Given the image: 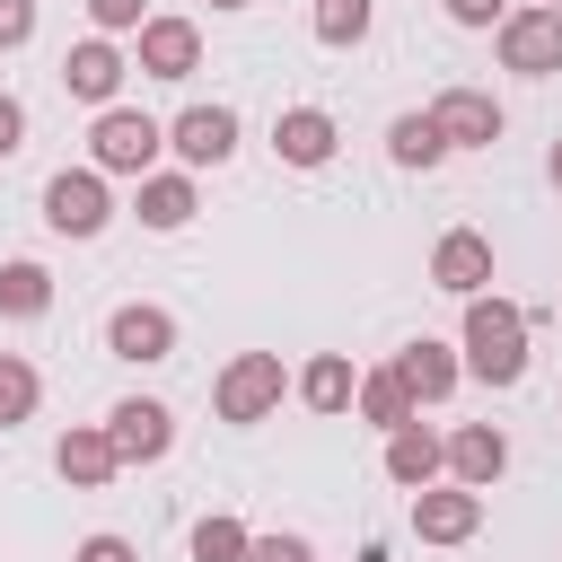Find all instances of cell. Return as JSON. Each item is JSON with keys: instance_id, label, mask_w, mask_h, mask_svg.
Here are the masks:
<instances>
[{"instance_id": "cell-24", "label": "cell", "mask_w": 562, "mask_h": 562, "mask_svg": "<svg viewBox=\"0 0 562 562\" xmlns=\"http://www.w3.org/2000/svg\"><path fill=\"white\" fill-rule=\"evenodd\" d=\"M307 26H316V44H334V53H342V44H369L378 9H369V0H316V9H307Z\"/></svg>"}, {"instance_id": "cell-10", "label": "cell", "mask_w": 562, "mask_h": 562, "mask_svg": "<svg viewBox=\"0 0 562 562\" xmlns=\"http://www.w3.org/2000/svg\"><path fill=\"white\" fill-rule=\"evenodd\" d=\"M167 149H176L184 167H220V158L237 149V114H228V105H184V114L167 123Z\"/></svg>"}, {"instance_id": "cell-16", "label": "cell", "mask_w": 562, "mask_h": 562, "mask_svg": "<svg viewBox=\"0 0 562 562\" xmlns=\"http://www.w3.org/2000/svg\"><path fill=\"white\" fill-rule=\"evenodd\" d=\"M334 140H342V132H334V114H325V105H290V114L272 123L281 167H325V158H334Z\"/></svg>"}, {"instance_id": "cell-2", "label": "cell", "mask_w": 562, "mask_h": 562, "mask_svg": "<svg viewBox=\"0 0 562 562\" xmlns=\"http://www.w3.org/2000/svg\"><path fill=\"white\" fill-rule=\"evenodd\" d=\"M167 149V123H149L140 105H97V132H88V167L105 176H149Z\"/></svg>"}, {"instance_id": "cell-22", "label": "cell", "mask_w": 562, "mask_h": 562, "mask_svg": "<svg viewBox=\"0 0 562 562\" xmlns=\"http://www.w3.org/2000/svg\"><path fill=\"white\" fill-rule=\"evenodd\" d=\"M386 158H395V167H439V158H448L439 114H430V105H422V114H395V123H386Z\"/></svg>"}, {"instance_id": "cell-20", "label": "cell", "mask_w": 562, "mask_h": 562, "mask_svg": "<svg viewBox=\"0 0 562 562\" xmlns=\"http://www.w3.org/2000/svg\"><path fill=\"white\" fill-rule=\"evenodd\" d=\"M351 395H360V369H351L342 351H316V360L299 369V404H307V413H351Z\"/></svg>"}, {"instance_id": "cell-6", "label": "cell", "mask_w": 562, "mask_h": 562, "mask_svg": "<svg viewBox=\"0 0 562 562\" xmlns=\"http://www.w3.org/2000/svg\"><path fill=\"white\" fill-rule=\"evenodd\" d=\"M483 527V492L474 483H422L413 492V536L422 544H465Z\"/></svg>"}, {"instance_id": "cell-33", "label": "cell", "mask_w": 562, "mask_h": 562, "mask_svg": "<svg viewBox=\"0 0 562 562\" xmlns=\"http://www.w3.org/2000/svg\"><path fill=\"white\" fill-rule=\"evenodd\" d=\"M544 167H553V193H562V140H553V158H544Z\"/></svg>"}, {"instance_id": "cell-5", "label": "cell", "mask_w": 562, "mask_h": 562, "mask_svg": "<svg viewBox=\"0 0 562 562\" xmlns=\"http://www.w3.org/2000/svg\"><path fill=\"white\" fill-rule=\"evenodd\" d=\"M105 220H114L105 167H61V176L44 184V228H61V237H97Z\"/></svg>"}, {"instance_id": "cell-17", "label": "cell", "mask_w": 562, "mask_h": 562, "mask_svg": "<svg viewBox=\"0 0 562 562\" xmlns=\"http://www.w3.org/2000/svg\"><path fill=\"white\" fill-rule=\"evenodd\" d=\"M132 211H140V228H158V237H167V228H184V220L202 211V202H193V167H149Z\"/></svg>"}, {"instance_id": "cell-14", "label": "cell", "mask_w": 562, "mask_h": 562, "mask_svg": "<svg viewBox=\"0 0 562 562\" xmlns=\"http://www.w3.org/2000/svg\"><path fill=\"white\" fill-rule=\"evenodd\" d=\"M386 474H395L404 492L439 483V474H448V439H439V430H422V413H413V422H395V430H386Z\"/></svg>"}, {"instance_id": "cell-21", "label": "cell", "mask_w": 562, "mask_h": 562, "mask_svg": "<svg viewBox=\"0 0 562 562\" xmlns=\"http://www.w3.org/2000/svg\"><path fill=\"white\" fill-rule=\"evenodd\" d=\"M351 404H360V422H369V430H395V422H413V413H422L395 360H386V369H360V395H351Z\"/></svg>"}, {"instance_id": "cell-23", "label": "cell", "mask_w": 562, "mask_h": 562, "mask_svg": "<svg viewBox=\"0 0 562 562\" xmlns=\"http://www.w3.org/2000/svg\"><path fill=\"white\" fill-rule=\"evenodd\" d=\"M44 307H53V272H44V263H26V255H18V263H0V316H18V325H26V316H44Z\"/></svg>"}, {"instance_id": "cell-19", "label": "cell", "mask_w": 562, "mask_h": 562, "mask_svg": "<svg viewBox=\"0 0 562 562\" xmlns=\"http://www.w3.org/2000/svg\"><path fill=\"white\" fill-rule=\"evenodd\" d=\"M395 369H404L413 404H439V395L465 378V351H448V342H430V334H422V342H404V351H395Z\"/></svg>"}, {"instance_id": "cell-18", "label": "cell", "mask_w": 562, "mask_h": 562, "mask_svg": "<svg viewBox=\"0 0 562 562\" xmlns=\"http://www.w3.org/2000/svg\"><path fill=\"white\" fill-rule=\"evenodd\" d=\"M448 474H457V483H474V492H492V483L509 474V439H501L492 422H465V430L448 439Z\"/></svg>"}, {"instance_id": "cell-30", "label": "cell", "mask_w": 562, "mask_h": 562, "mask_svg": "<svg viewBox=\"0 0 562 562\" xmlns=\"http://www.w3.org/2000/svg\"><path fill=\"white\" fill-rule=\"evenodd\" d=\"M18 149H26V105L0 88V158H18Z\"/></svg>"}, {"instance_id": "cell-11", "label": "cell", "mask_w": 562, "mask_h": 562, "mask_svg": "<svg viewBox=\"0 0 562 562\" xmlns=\"http://www.w3.org/2000/svg\"><path fill=\"white\" fill-rule=\"evenodd\" d=\"M140 70L149 79H193L202 70V26L193 18H149L140 26Z\"/></svg>"}, {"instance_id": "cell-28", "label": "cell", "mask_w": 562, "mask_h": 562, "mask_svg": "<svg viewBox=\"0 0 562 562\" xmlns=\"http://www.w3.org/2000/svg\"><path fill=\"white\" fill-rule=\"evenodd\" d=\"M35 35V0H0V53H18Z\"/></svg>"}, {"instance_id": "cell-8", "label": "cell", "mask_w": 562, "mask_h": 562, "mask_svg": "<svg viewBox=\"0 0 562 562\" xmlns=\"http://www.w3.org/2000/svg\"><path fill=\"white\" fill-rule=\"evenodd\" d=\"M105 430H114L123 465H158V457L176 448V413H167L158 395H123V404L105 413Z\"/></svg>"}, {"instance_id": "cell-12", "label": "cell", "mask_w": 562, "mask_h": 562, "mask_svg": "<svg viewBox=\"0 0 562 562\" xmlns=\"http://www.w3.org/2000/svg\"><path fill=\"white\" fill-rule=\"evenodd\" d=\"M61 88H70L79 105H114V88H123V53H114V35L70 44V53H61Z\"/></svg>"}, {"instance_id": "cell-1", "label": "cell", "mask_w": 562, "mask_h": 562, "mask_svg": "<svg viewBox=\"0 0 562 562\" xmlns=\"http://www.w3.org/2000/svg\"><path fill=\"white\" fill-rule=\"evenodd\" d=\"M457 342H465V378H483V386H518V378H527V307H518V299L474 290Z\"/></svg>"}, {"instance_id": "cell-31", "label": "cell", "mask_w": 562, "mask_h": 562, "mask_svg": "<svg viewBox=\"0 0 562 562\" xmlns=\"http://www.w3.org/2000/svg\"><path fill=\"white\" fill-rule=\"evenodd\" d=\"M448 18H457V26H501L509 0H448Z\"/></svg>"}, {"instance_id": "cell-13", "label": "cell", "mask_w": 562, "mask_h": 562, "mask_svg": "<svg viewBox=\"0 0 562 562\" xmlns=\"http://www.w3.org/2000/svg\"><path fill=\"white\" fill-rule=\"evenodd\" d=\"M430 281L457 290V299H474V290L492 281V237H483V228H448V237L430 246Z\"/></svg>"}, {"instance_id": "cell-34", "label": "cell", "mask_w": 562, "mask_h": 562, "mask_svg": "<svg viewBox=\"0 0 562 562\" xmlns=\"http://www.w3.org/2000/svg\"><path fill=\"white\" fill-rule=\"evenodd\" d=\"M211 9H255V0H211Z\"/></svg>"}, {"instance_id": "cell-27", "label": "cell", "mask_w": 562, "mask_h": 562, "mask_svg": "<svg viewBox=\"0 0 562 562\" xmlns=\"http://www.w3.org/2000/svg\"><path fill=\"white\" fill-rule=\"evenodd\" d=\"M88 18H97V35H140V26H149L140 0H88Z\"/></svg>"}, {"instance_id": "cell-15", "label": "cell", "mask_w": 562, "mask_h": 562, "mask_svg": "<svg viewBox=\"0 0 562 562\" xmlns=\"http://www.w3.org/2000/svg\"><path fill=\"white\" fill-rule=\"evenodd\" d=\"M430 114H439L448 149H492V140H501V105H492L483 88H448V97H439Z\"/></svg>"}, {"instance_id": "cell-25", "label": "cell", "mask_w": 562, "mask_h": 562, "mask_svg": "<svg viewBox=\"0 0 562 562\" xmlns=\"http://www.w3.org/2000/svg\"><path fill=\"white\" fill-rule=\"evenodd\" d=\"M246 518H228V509H211L202 527H193V562H246Z\"/></svg>"}, {"instance_id": "cell-29", "label": "cell", "mask_w": 562, "mask_h": 562, "mask_svg": "<svg viewBox=\"0 0 562 562\" xmlns=\"http://www.w3.org/2000/svg\"><path fill=\"white\" fill-rule=\"evenodd\" d=\"M246 562H316V553H307V536H255Z\"/></svg>"}, {"instance_id": "cell-7", "label": "cell", "mask_w": 562, "mask_h": 562, "mask_svg": "<svg viewBox=\"0 0 562 562\" xmlns=\"http://www.w3.org/2000/svg\"><path fill=\"white\" fill-rule=\"evenodd\" d=\"M105 351H114V360H132V369L176 360V316H167V307H149V299H132V307H114V316H105Z\"/></svg>"}, {"instance_id": "cell-9", "label": "cell", "mask_w": 562, "mask_h": 562, "mask_svg": "<svg viewBox=\"0 0 562 562\" xmlns=\"http://www.w3.org/2000/svg\"><path fill=\"white\" fill-rule=\"evenodd\" d=\"M53 465H61V483L97 492V483H114V474H123V448H114V430H105V422H70V430H61V448H53Z\"/></svg>"}, {"instance_id": "cell-26", "label": "cell", "mask_w": 562, "mask_h": 562, "mask_svg": "<svg viewBox=\"0 0 562 562\" xmlns=\"http://www.w3.org/2000/svg\"><path fill=\"white\" fill-rule=\"evenodd\" d=\"M35 395H44V378H35L18 351H0V430H18V422L35 413Z\"/></svg>"}, {"instance_id": "cell-4", "label": "cell", "mask_w": 562, "mask_h": 562, "mask_svg": "<svg viewBox=\"0 0 562 562\" xmlns=\"http://www.w3.org/2000/svg\"><path fill=\"white\" fill-rule=\"evenodd\" d=\"M492 35H501V70H518V79H553L562 70V9H544V0L509 9Z\"/></svg>"}, {"instance_id": "cell-32", "label": "cell", "mask_w": 562, "mask_h": 562, "mask_svg": "<svg viewBox=\"0 0 562 562\" xmlns=\"http://www.w3.org/2000/svg\"><path fill=\"white\" fill-rule=\"evenodd\" d=\"M70 562H140V553H132L123 536H79V553H70Z\"/></svg>"}, {"instance_id": "cell-35", "label": "cell", "mask_w": 562, "mask_h": 562, "mask_svg": "<svg viewBox=\"0 0 562 562\" xmlns=\"http://www.w3.org/2000/svg\"><path fill=\"white\" fill-rule=\"evenodd\" d=\"M544 9H562V0H544Z\"/></svg>"}, {"instance_id": "cell-3", "label": "cell", "mask_w": 562, "mask_h": 562, "mask_svg": "<svg viewBox=\"0 0 562 562\" xmlns=\"http://www.w3.org/2000/svg\"><path fill=\"white\" fill-rule=\"evenodd\" d=\"M281 395H290L281 351H237V360L220 369V386H211V413H220V422H272Z\"/></svg>"}]
</instances>
